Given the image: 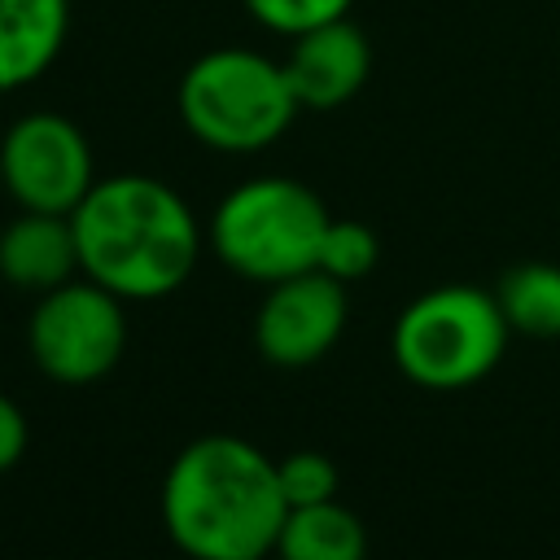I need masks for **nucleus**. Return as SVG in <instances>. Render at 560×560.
<instances>
[{"mask_svg": "<svg viewBox=\"0 0 560 560\" xmlns=\"http://www.w3.org/2000/svg\"><path fill=\"white\" fill-rule=\"evenodd\" d=\"M284 516L276 459L245 438H197L166 468L162 521L192 560H262L276 551Z\"/></svg>", "mask_w": 560, "mask_h": 560, "instance_id": "obj_1", "label": "nucleus"}, {"mask_svg": "<svg viewBox=\"0 0 560 560\" xmlns=\"http://www.w3.org/2000/svg\"><path fill=\"white\" fill-rule=\"evenodd\" d=\"M70 223L83 276L131 302L175 293L201 258V228L188 201L153 175L96 179Z\"/></svg>", "mask_w": 560, "mask_h": 560, "instance_id": "obj_2", "label": "nucleus"}, {"mask_svg": "<svg viewBox=\"0 0 560 560\" xmlns=\"http://www.w3.org/2000/svg\"><path fill=\"white\" fill-rule=\"evenodd\" d=\"M175 109L206 149L258 153L293 127L302 105L280 61L254 48H210L184 70Z\"/></svg>", "mask_w": 560, "mask_h": 560, "instance_id": "obj_3", "label": "nucleus"}, {"mask_svg": "<svg viewBox=\"0 0 560 560\" xmlns=\"http://www.w3.org/2000/svg\"><path fill=\"white\" fill-rule=\"evenodd\" d=\"M328 206L298 179L262 175L232 188L214 219V254L245 280H289L319 262V241L328 232Z\"/></svg>", "mask_w": 560, "mask_h": 560, "instance_id": "obj_4", "label": "nucleus"}, {"mask_svg": "<svg viewBox=\"0 0 560 560\" xmlns=\"http://www.w3.org/2000/svg\"><path fill=\"white\" fill-rule=\"evenodd\" d=\"M508 346V319L494 293L442 284L416 298L394 324V363L424 389L477 385Z\"/></svg>", "mask_w": 560, "mask_h": 560, "instance_id": "obj_5", "label": "nucleus"}, {"mask_svg": "<svg viewBox=\"0 0 560 560\" xmlns=\"http://www.w3.org/2000/svg\"><path fill=\"white\" fill-rule=\"evenodd\" d=\"M31 359L61 385H92L114 372L127 346L122 298L96 280H66L39 293L31 315Z\"/></svg>", "mask_w": 560, "mask_h": 560, "instance_id": "obj_6", "label": "nucleus"}, {"mask_svg": "<svg viewBox=\"0 0 560 560\" xmlns=\"http://www.w3.org/2000/svg\"><path fill=\"white\" fill-rule=\"evenodd\" d=\"M0 184L22 210L74 214L96 184L92 144L66 114H26L0 136Z\"/></svg>", "mask_w": 560, "mask_h": 560, "instance_id": "obj_7", "label": "nucleus"}, {"mask_svg": "<svg viewBox=\"0 0 560 560\" xmlns=\"http://www.w3.org/2000/svg\"><path fill=\"white\" fill-rule=\"evenodd\" d=\"M346 328V284L311 267L276 280L258 306L254 341L276 368H306L324 359Z\"/></svg>", "mask_w": 560, "mask_h": 560, "instance_id": "obj_8", "label": "nucleus"}, {"mask_svg": "<svg viewBox=\"0 0 560 560\" xmlns=\"http://www.w3.org/2000/svg\"><path fill=\"white\" fill-rule=\"evenodd\" d=\"M280 66L302 109H337L363 92L372 74V44L350 18H332L293 35V48Z\"/></svg>", "mask_w": 560, "mask_h": 560, "instance_id": "obj_9", "label": "nucleus"}, {"mask_svg": "<svg viewBox=\"0 0 560 560\" xmlns=\"http://www.w3.org/2000/svg\"><path fill=\"white\" fill-rule=\"evenodd\" d=\"M79 267V241L70 214H44V210H22L4 232H0V276L13 289L48 293L66 280H74Z\"/></svg>", "mask_w": 560, "mask_h": 560, "instance_id": "obj_10", "label": "nucleus"}, {"mask_svg": "<svg viewBox=\"0 0 560 560\" xmlns=\"http://www.w3.org/2000/svg\"><path fill=\"white\" fill-rule=\"evenodd\" d=\"M70 0H0V92L35 83L66 44Z\"/></svg>", "mask_w": 560, "mask_h": 560, "instance_id": "obj_11", "label": "nucleus"}, {"mask_svg": "<svg viewBox=\"0 0 560 560\" xmlns=\"http://www.w3.org/2000/svg\"><path fill=\"white\" fill-rule=\"evenodd\" d=\"M276 551L280 560H368V529L346 503L324 499L289 508Z\"/></svg>", "mask_w": 560, "mask_h": 560, "instance_id": "obj_12", "label": "nucleus"}, {"mask_svg": "<svg viewBox=\"0 0 560 560\" xmlns=\"http://www.w3.org/2000/svg\"><path fill=\"white\" fill-rule=\"evenodd\" d=\"M494 302L508 328L525 337H560V267L556 262H521L503 271Z\"/></svg>", "mask_w": 560, "mask_h": 560, "instance_id": "obj_13", "label": "nucleus"}, {"mask_svg": "<svg viewBox=\"0 0 560 560\" xmlns=\"http://www.w3.org/2000/svg\"><path fill=\"white\" fill-rule=\"evenodd\" d=\"M381 258V245H376V232L359 219H328V232L319 241V271H328L332 280L350 284V280H363Z\"/></svg>", "mask_w": 560, "mask_h": 560, "instance_id": "obj_14", "label": "nucleus"}, {"mask_svg": "<svg viewBox=\"0 0 560 560\" xmlns=\"http://www.w3.org/2000/svg\"><path fill=\"white\" fill-rule=\"evenodd\" d=\"M276 477H280V490H284L289 508L337 499V468L319 451H293V455L276 459Z\"/></svg>", "mask_w": 560, "mask_h": 560, "instance_id": "obj_15", "label": "nucleus"}, {"mask_svg": "<svg viewBox=\"0 0 560 560\" xmlns=\"http://www.w3.org/2000/svg\"><path fill=\"white\" fill-rule=\"evenodd\" d=\"M354 0H245L249 18L276 35H302L311 26H324L332 18H346Z\"/></svg>", "mask_w": 560, "mask_h": 560, "instance_id": "obj_16", "label": "nucleus"}, {"mask_svg": "<svg viewBox=\"0 0 560 560\" xmlns=\"http://www.w3.org/2000/svg\"><path fill=\"white\" fill-rule=\"evenodd\" d=\"M22 455H26V416L9 394H0V472H9Z\"/></svg>", "mask_w": 560, "mask_h": 560, "instance_id": "obj_17", "label": "nucleus"}, {"mask_svg": "<svg viewBox=\"0 0 560 560\" xmlns=\"http://www.w3.org/2000/svg\"><path fill=\"white\" fill-rule=\"evenodd\" d=\"M0 136H4V131H0Z\"/></svg>", "mask_w": 560, "mask_h": 560, "instance_id": "obj_18", "label": "nucleus"}]
</instances>
